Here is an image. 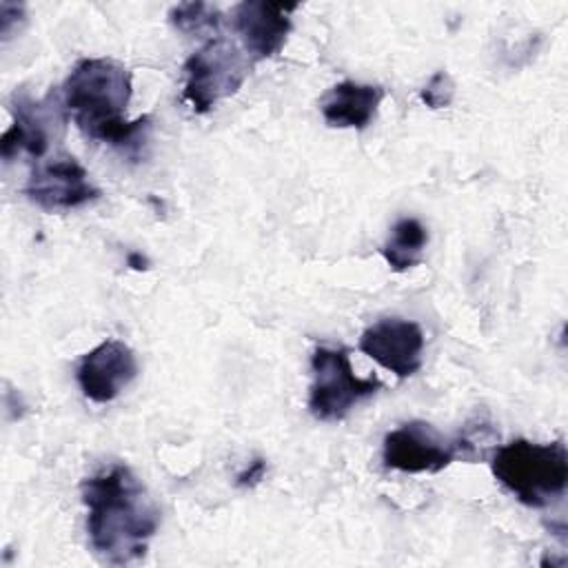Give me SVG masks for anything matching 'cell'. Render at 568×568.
<instances>
[{
    "instance_id": "1",
    "label": "cell",
    "mask_w": 568,
    "mask_h": 568,
    "mask_svg": "<svg viewBox=\"0 0 568 568\" xmlns=\"http://www.w3.org/2000/svg\"><path fill=\"white\" fill-rule=\"evenodd\" d=\"M91 548L113 566L140 561L160 526V508L124 464H111L80 486Z\"/></svg>"
},
{
    "instance_id": "2",
    "label": "cell",
    "mask_w": 568,
    "mask_h": 568,
    "mask_svg": "<svg viewBox=\"0 0 568 568\" xmlns=\"http://www.w3.org/2000/svg\"><path fill=\"white\" fill-rule=\"evenodd\" d=\"M62 102L73 124L91 140L138 155L151 133V115L133 122L124 118L133 78L131 71L113 58H82L73 64L62 84Z\"/></svg>"
},
{
    "instance_id": "3",
    "label": "cell",
    "mask_w": 568,
    "mask_h": 568,
    "mask_svg": "<svg viewBox=\"0 0 568 568\" xmlns=\"http://www.w3.org/2000/svg\"><path fill=\"white\" fill-rule=\"evenodd\" d=\"M490 470L524 506L546 508L566 493L568 450L561 439L550 444L513 439L495 448Z\"/></svg>"
},
{
    "instance_id": "4",
    "label": "cell",
    "mask_w": 568,
    "mask_h": 568,
    "mask_svg": "<svg viewBox=\"0 0 568 568\" xmlns=\"http://www.w3.org/2000/svg\"><path fill=\"white\" fill-rule=\"evenodd\" d=\"M182 71V98L195 113H206L240 91L248 75V60L226 38H211L186 58Z\"/></svg>"
},
{
    "instance_id": "5",
    "label": "cell",
    "mask_w": 568,
    "mask_h": 568,
    "mask_svg": "<svg viewBox=\"0 0 568 568\" xmlns=\"http://www.w3.org/2000/svg\"><path fill=\"white\" fill-rule=\"evenodd\" d=\"M313 382L308 388V410L320 422H339L351 408L382 388L377 377H357L344 348L317 346L311 357Z\"/></svg>"
},
{
    "instance_id": "6",
    "label": "cell",
    "mask_w": 568,
    "mask_h": 568,
    "mask_svg": "<svg viewBox=\"0 0 568 568\" xmlns=\"http://www.w3.org/2000/svg\"><path fill=\"white\" fill-rule=\"evenodd\" d=\"M11 126L0 140V155L11 162L18 153H29L40 160L47 155L51 140L62 133L67 109L62 91H49L42 100H33L27 91L11 95Z\"/></svg>"
},
{
    "instance_id": "7",
    "label": "cell",
    "mask_w": 568,
    "mask_h": 568,
    "mask_svg": "<svg viewBox=\"0 0 568 568\" xmlns=\"http://www.w3.org/2000/svg\"><path fill=\"white\" fill-rule=\"evenodd\" d=\"M24 195L42 211H71L100 197L84 166L69 153L38 160L24 184Z\"/></svg>"
},
{
    "instance_id": "8",
    "label": "cell",
    "mask_w": 568,
    "mask_h": 568,
    "mask_svg": "<svg viewBox=\"0 0 568 568\" xmlns=\"http://www.w3.org/2000/svg\"><path fill=\"white\" fill-rule=\"evenodd\" d=\"M457 457L455 442H448L433 424L413 419L386 433L382 459L399 473H439Z\"/></svg>"
},
{
    "instance_id": "9",
    "label": "cell",
    "mask_w": 568,
    "mask_h": 568,
    "mask_svg": "<svg viewBox=\"0 0 568 568\" xmlns=\"http://www.w3.org/2000/svg\"><path fill=\"white\" fill-rule=\"evenodd\" d=\"M138 375V359L131 346L120 339H104L84 353L75 366L82 395L95 404L113 402Z\"/></svg>"
},
{
    "instance_id": "10",
    "label": "cell",
    "mask_w": 568,
    "mask_h": 568,
    "mask_svg": "<svg viewBox=\"0 0 568 568\" xmlns=\"http://www.w3.org/2000/svg\"><path fill=\"white\" fill-rule=\"evenodd\" d=\"M359 351L399 379H406L422 368L424 333L417 322L382 317L362 333Z\"/></svg>"
},
{
    "instance_id": "11",
    "label": "cell",
    "mask_w": 568,
    "mask_h": 568,
    "mask_svg": "<svg viewBox=\"0 0 568 568\" xmlns=\"http://www.w3.org/2000/svg\"><path fill=\"white\" fill-rule=\"evenodd\" d=\"M297 7L268 0H244L233 7L231 22L251 60L275 58L284 49Z\"/></svg>"
},
{
    "instance_id": "12",
    "label": "cell",
    "mask_w": 568,
    "mask_h": 568,
    "mask_svg": "<svg viewBox=\"0 0 568 568\" xmlns=\"http://www.w3.org/2000/svg\"><path fill=\"white\" fill-rule=\"evenodd\" d=\"M384 98L386 91L379 84L342 80L320 98V111L324 122L333 129L362 131L375 120Z\"/></svg>"
},
{
    "instance_id": "13",
    "label": "cell",
    "mask_w": 568,
    "mask_h": 568,
    "mask_svg": "<svg viewBox=\"0 0 568 568\" xmlns=\"http://www.w3.org/2000/svg\"><path fill=\"white\" fill-rule=\"evenodd\" d=\"M426 244H428L426 226L417 217H399L393 224L390 235L382 244L379 253L395 273H404L422 264Z\"/></svg>"
},
{
    "instance_id": "14",
    "label": "cell",
    "mask_w": 568,
    "mask_h": 568,
    "mask_svg": "<svg viewBox=\"0 0 568 568\" xmlns=\"http://www.w3.org/2000/svg\"><path fill=\"white\" fill-rule=\"evenodd\" d=\"M220 20H222L220 11L206 2H180L169 11V22L182 33L215 29Z\"/></svg>"
},
{
    "instance_id": "15",
    "label": "cell",
    "mask_w": 568,
    "mask_h": 568,
    "mask_svg": "<svg viewBox=\"0 0 568 568\" xmlns=\"http://www.w3.org/2000/svg\"><path fill=\"white\" fill-rule=\"evenodd\" d=\"M455 98V82L448 71H435L419 91V100L428 109H446Z\"/></svg>"
},
{
    "instance_id": "16",
    "label": "cell",
    "mask_w": 568,
    "mask_h": 568,
    "mask_svg": "<svg viewBox=\"0 0 568 568\" xmlns=\"http://www.w3.org/2000/svg\"><path fill=\"white\" fill-rule=\"evenodd\" d=\"M24 22V4L22 2H0V33L2 40L11 38L16 24Z\"/></svg>"
},
{
    "instance_id": "17",
    "label": "cell",
    "mask_w": 568,
    "mask_h": 568,
    "mask_svg": "<svg viewBox=\"0 0 568 568\" xmlns=\"http://www.w3.org/2000/svg\"><path fill=\"white\" fill-rule=\"evenodd\" d=\"M264 475H266V462L262 457H255L253 462H248V466L244 470L237 473L235 486L237 488H253L264 479Z\"/></svg>"
},
{
    "instance_id": "18",
    "label": "cell",
    "mask_w": 568,
    "mask_h": 568,
    "mask_svg": "<svg viewBox=\"0 0 568 568\" xmlns=\"http://www.w3.org/2000/svg\"><path fill=\"white\" fill-rule=\"evenodd\" d=\"M129 266H131V268H135V271H142V268H146V266H149V260H146L142 253L131 251V253H129Z\"/></svg>"
}]
</instances>
